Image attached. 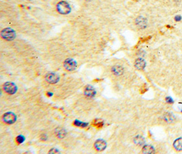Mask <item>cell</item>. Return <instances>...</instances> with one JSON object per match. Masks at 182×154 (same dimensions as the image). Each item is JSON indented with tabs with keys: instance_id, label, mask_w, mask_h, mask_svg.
Returning a JSON list of instances; mask_svg holds the SVG:
<instances>
[{
	"instance_id": "cell-1",
	"label": "cell",
	"mask_w": 182,
	"mask_h": 154,
	"mask_svg": "<svg viewBox=\"0 0 182 154\" xmlns=\"http://www.w3.org/2000/svg\"><path fill=\"white\" fill-rule=\"evenodd\" d=\"M57 10L61 15H67L70 12L71 8L68 3L65 1L59 2L57 5Z\"/></svg>"
},
{
	"instance_id": "cell-2",
	"label": "cell",
	"mask_w": 182,
	"mask_h": 154,
	"mask_svg": "<svg viewBox=\"0 0 182 154\" xmlns=\"http://www.w3.org/2000/svg\"><path fill=\"white\" fill-rule=\"evenodd\" d=\"M1 36L4 39L6 40V41H12L16 37V34L15 32L12 29L10 28H7L4 29L1 32Z\"/></svg>"
},
{
	"instance_id": "cell-3",
	"label": "cell",
	"mask_w": 182,
	"mask_h": 154,
	"mask_svg": "<svg viewBox=\"0 0 182 154\" xmlns=\"http://www.w3.org/2000/svg\"><path fill=\"white\" fill-rule=\"evenodd\" d=\"M64 68L68 71H72L76 69L77 64L73 59L68 58L64 62Z\"/></svg>"
},
{
	"instance_id": "cell-4",
	"label": "cell",
	"mask_w": 182,
	"mask_h": 154,
	"mask_svg": "<svg viewBox=\"0 0 182 154\" xmlns=\"http://www.w3.org/2000/svg\"><path fill=\"white\" fill-rule=\"evenodd\" d=\"M2 120L4 123L7 124H12L16 121L17 117L12 112H8L4 114L3 117H2Z\"/></svg>"
},
{
	"instance_id": "cell-5",
	"label": "cell",
	"mask_w": 182,
	"mask_h": 154,
	"mask_svg": "<svg viewBox=\"0 0 182 154\" xmlns=\"http://www.w3.org/2000/svg\"><path fill=\"white\" fill-rule=\"evenodd\" d=\"M4 89L6 93L10 95L14 94L17 91V86H15V84L12 83V82H9L4 84Z\"/></svg>"
},
{
	"instance_id": "cell-6",
	"label": "cell",
	"mask_w": 182,
	"mask_h": 154,
	"mask_svg": "<svg viewBox=\"0 0 182 154\" xmlns=\"http://www.w3.org/2000/svg\"><path fill=\"white\" fill-rule=\"evenodd\" d=\"M45 79L46 82L50 84H56L59 81V76L56 73H48L46 75Z\"/></svg>"
},
{
	"instance_id": "cell-7",
	"label": "cell",
	"mask_w": 182,
	"mask_h": 154,
	"mask_svg": "<svg viewBox=\"0 0 182 154\" xmlns=\"http://www.w3.org/2000/svg\"><path fill=\"white\" fill-rule=\"evenodd\" d=\"M135 22H136V25L141 29L145 28L147 25V21L143 17H139Z\"/></svg>"
},
{
	"instance_id": "cell-8",
	"label": "cell",
	"mask_w": 182,
	"mask_h": 154,
	"mask_svg": "<svg viewBox=\"0 0 182 154\" xmlns=\"http://www.w3.org/2000/svg\"><path fill=\"white\" fill-rule=\"evenodd\" d=\"M95 149L98 151H102L105 149L106 147V142L103 140H98L95 142Z\"/></svg>"
},
{
	"instance_id": "cell-9",
	"label": "cell",
	"mask_w": 182,
	"mask_h": 154,
	"mask_svg": "<svg viewBox=\"0 0 182 154\" xmlns=\"http://www.w3.org/2000/svg\"><path fill=\"white\" fill-rule=\"evenodd\" d=\"M145 60L142 58H138L137 60H136V61H135V67H136L137 69H139V70H143L144 69V68L145 67Z\"/></svg>"
},
{
	"instance_id": "cell-10",
	"label": "cell",
	"mask_w": 182,
	"mask_h": 154,
	"mask_svg": "<svg viewBox=\"0 0 182 154\" xmlns=\"http://www.w3.org/2000/svg\"><path fill=\"white\" fill-rule=\"evenodd\" d=\"M112 72L114 75H121L124 73V69L119 65H115L113 66L112 67Z\"/></svg>"
},
{
	"instance_id": "cell-11",
	"label": "cell",
	"mask_w": 182,
	"mask_h": 154,
	"mask_svg": "<svg viewBox=\"0 0 182 154\" xmlns=\"http://www.w3.org/2000/svg\"><path fill=\"white\" fill-rule=\"evenodd\" d=\"M85 94L87 97H93L95 95V91L93 87L88 86L85 89Z\"/></svg>"
},
{
	"instance_id": "cell-12",
	"label": "cell",
	"mask_w": 182,
	"mask_h": 154,
	"mask_svg": "<svg viewBox=\"0 0 182 154\" xmlns=\"http://www.w3.org/2000/svg\"><path fill=\"white\" fill-rule=\"evenodd\" d=\"M173 146L177 151H182V138H178L174 142Z\"/></svg>"
},
{
	"instance_id": "cell-13",
	"label": "cell",
	"mask_w": 182,
	"mask_h": 154,
	"mask_svg": "<svg viewBox=\"0 0 182 154\" xmlns=\"http://www.w3.org/2000/svg\"><path fill=\"white\" fill-rule=\"evenodd\" d=\"M143 153H154V149L153 148V147L150 146V145H146L143 147Z\"/></svg>"
},
{
	"instance_id": "cell-14",
	"label": "cell",
	"mask_w": 182,
	"mask_h": 154,
	"mask_svg": "<svg viewBox=\"0 0 182 154\" xmlns=\"http://www.w3.org/2000/svg\"><path fill=\"white\" fill-rule=\"evenodd\" d=\"M56 134L58 138H62L65 136L66 134V131L63 129H58L56 131Z\"/></svg>"
},
{
	"instance_id": "cell-15",
	"label": "cell",
	"mask_w": 182,
	"mask_h": 154,
	"mask_svg": "<svg viewBox=\"0 0 182 154\" xmlns=\"http://www.w3.org/2000/svg\"><path fill=\"white\" fill-rule=\"evenodd\" d=\"M165 119L167 122L170 123V122H172L173 120H174V117H173V115H172V114L166 113V114H165Z\"/></svg>"
},
{
	"instance_id": "cell-16",
	"label": "cell",
	"mask_w": 182,
	"mask_h": 154,
	"mask_svg": "<svg viewBox=\"0 0 182 154\" xmlns=\"http://www.w3.org/2000/svg\"><path fill=\"white\" fill-rule=\"evenodd\" d=\"M134 142L139 145H141L144 143V139L141 136H136L134 138Z\"/></svg>"
},
{
	"instance_id": "cell-17",
	"label": "cell",
	"mask_w": 182,
	"mask_h": 154,
	"mask_svg": "<svg viewBox=\"0 0 182 154\" xmlns=\"http://www.w3.org/2000/svg\"><path fill=\"white\" fill-rule=\"evenodd\" d=\"M74 125H75V126H78V127H86V126H87V123H82L81 121H79V120H75Z\"/></svg>"
},
{
	"instance_id": "cell-18",
	"label": "cell",
	"mask_w": 182,
	"mask_h": 154,
	"mask_svg": "<svg viewBox=\"0 0 182 154\" xmlns=\"http://www.w3.org/2000/svg\"><path fill=\"white\" fill-rule=\"evenodd\" d=\"M103 122L102 121V120H95V122L94 123V125L95 126L98 127V128H100L103 126Z\"/></svg>"
},
{
	"instance_id": "cell-19",
	"label": "cell",
	"mask_w": 182,
	"mask_h": 154,
	"mask_svg": "<svg viewBox=\"0 0 182 154\" xmlns=\"http://www.w3.org/2000/svg\"><path fill=\"white\" fill-rule=\"evenodd\" d=\"M24 140H25V138H24L23 136H18L17 138V141L18 143H22Z\"/></svg>"
}]
</instances>
